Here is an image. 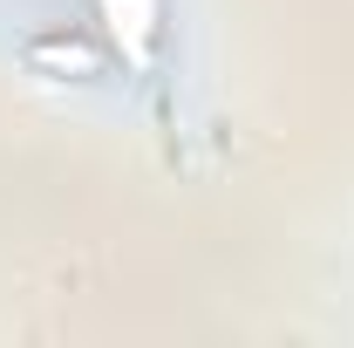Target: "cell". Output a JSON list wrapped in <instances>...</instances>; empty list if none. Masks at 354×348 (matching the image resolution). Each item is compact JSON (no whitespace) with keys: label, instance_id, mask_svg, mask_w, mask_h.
Listing matches in <instances>:
<instances>
[{"label":"cell","instance_id":"6da1fadb","mask_svg":"<svg viewBox=\"0 0 354 348\" xmlns=\"http://www.w3.org/2000/svg\"><path fill=\"white\" fill-rule=\"evenodd\" d=\"M35 62H55V69H75V76H95V55L82 42H41L35 48Z\"/></svg>","mask_w":354,"mask_h":348}]
</instances>
